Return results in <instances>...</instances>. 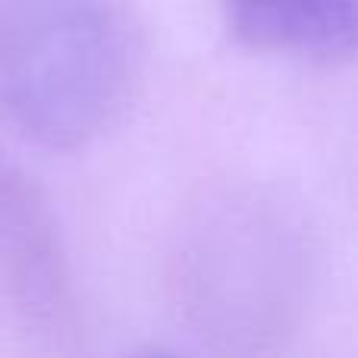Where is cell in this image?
<instances>
[{"instance_id":"cell-1","label":"cell","mask_w":358,"mask_h":358,"mask_svg":"<svg viewBox=\"0 0 358 358\" xmlns=\"http://www.w3.org/2000/svg\"><path fill=\"white\" fill-rule=\"evenodd\" d=\"M142 73L126 0H0V117L29 142L92 145L126 117Z\"/></svg>"},{"instance_id":"cell-2","label":"cell","mask_w":358,"mask_h":358,"mask_svg":"<svg viewBox=\"0 0 358 358\" xmlns=\"http://www.w3.org/2000/svg\"><path fill=\"white\" fill-rule=\"evenodd\" d=\"M208 239L189 258L192 280L185 289L195 296V311L220 334L261 336L280 334L289 321L292 292L302 255L292 252L289 223L271 210L223 208L208 220Z\"/></svg>"},{"instance_id":"cell-3","label":"cell","mask_w":358,"mask_h":358,"mask_svg":"<svg viewBox=\"0 0 358 358\" xmlns=\"http://www.w3.org/2000/svg\"><path fill=\"white\" fill-rule=\"evenodd\" d=\"M0 299L44 336L73 327L76 299L60 229L31 179L0 157Z\"/></svg>"},{"instance_id":"cell-4","label":"cell","mask_w":358,"mask_h":358,"mask_svg":"<svg viewBox=\"0 0 358 358\" xmlns=\"http://www.w3.org/2000/svg\"><path fill=\"white\" fill-rule=\"evenodd\" d=\"M229 35L271 57L340 63L355 50L358 0H220Z\"/></svg>"}]
</instances>
